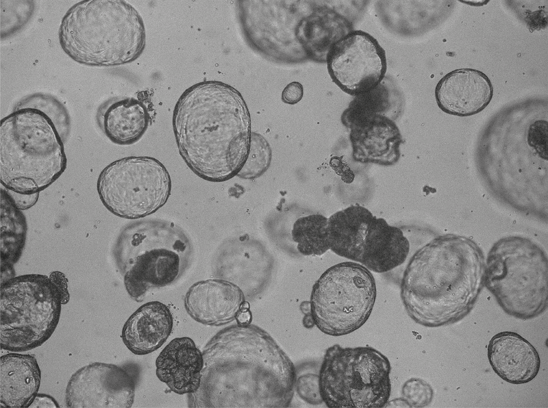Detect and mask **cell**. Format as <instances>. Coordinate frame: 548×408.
<instances>
[{"label":"cell","instance_id":"cell-1","mask_svg":"<svg viewBox=\"0 0 548 408\" xmlns=\"http://www.w3.org/2000/svg\"><path fill=\"white\" fill-rule=\"evenodd\" d=\"M198 389L188 407H288L295 393L296 368L262 328L234 324L216 333L203 351Z\"/></svg>","mask_w":548,"mask_h":408},{"label":"cell","instance_id":"cell-2","mask_svg":"<svg viewBox=\"0 0 548 408\" xmlns=\"http://www.w3.org/2000/svg\"><path fill=\"white\" fill-rule=\"evenodd\" d=\"M173 129L180 155L206 181L232 179L247 157L250 114L242 94L227 84L204 81L186 89L174 108Z\"/></svg>","mask_w":548,"mask_h":408},{"label":"cell","instance_id":"cell-3","mask_svg":"<svg viewBox=\"0 0 548 408\" xmlns=\"http://www.w3.org/2000/svg\"><path fill=\"white\" fill-rule=\"evenodd\" d=\"M485 258L471 239L437 235L410 257L401 281V298L417 324L456 323L475 305L484 286Z\"/></svg>","mask_w":548,"mask_h":408},{"label":"cell","instance_id":"cell-4","mask_svg":"<svg viewBox=\"0 0 548 408\" xmlns=\"http://www.w3.org/2000/svg\"><path fill=\"white\" fill-rule=\"evenodd\" d=\"M477 168L490 193L515 211L547 221L548 153L547 123L487 137Z\"/></svg>","mask_w":548,"mask_h":408},{"label":"cell","instance_id":"cell-5","mask_svg":"<svg viewBox=\"0 0 548 408\" xmlns=\"http://www.w3.org/2000/svg\"><path fill=\"white\" fill-rule=\"evenodd\" d=\"M64 52L88 66L112 67L135 61L146 42L144 22L123 0H84L63 16L58 31Z\"/></svg>","mask_w":548,"mask_h":408},{"label":"cell","instance_id":"cell-6","mask_svg":"<svg viewBox=\"0 0 548 408\" xmlns=\"http://www.w3.org/2000/svg\"><path fill=\"white\" fill-rule=\"evenodd\" d=\"M63 142L51 119L41 110H13L1 120V185L23 194L47 188L66 168Z\"/></svg>","mask_w":548,"mask_h":408},{"label":"cell","instance_id":"cell-7","mask_svg":"<svg viewBox=\"0 0 548 408\" xmlns=\"http://www.w3.org/2000/svg\"><path fill=\"white\" fill-rule=\"evenodd\" d=\"M192 250L190 238L179 225L150 219L125 225L113 255L128 294L140 302L150 289L177 281L191 262Z\"/></svg>","mask_w":548,"mask_h":408},{"label":"cell","instance_id":"cell-8","mask_svg":"<svg viewBox=\"0 0 548 408\" xmlns=\"http://www.w3.org/2000/svg\"><path fill=\"white\" fill-rule=\"evenodd\" d=\"M547 281V253L532 239L504 237L489 251L484 286L508 315L525 320L542 314L548 305Z\"/></svg>","mask_w":548,"mask_h":408},{"label":"cell","instance_id":"cell-9","mask_svg":"<svg viewBox=\"0 0 548 408\" xmlns=\"http://www.w3.org/2000/svg\"><path fill=\"white\" fill-rule=\"evenodd\" d=\"M388 359L366 346H329L319 370L320 393L330 408L384 407L391 392Z\"/></svg>","mask_w":548,"mask_h":408},{"label":"cell","instance_id":"cell-10","mask_svg":"<svg viewBox=\"0 0 548 408\" xmlns=\"http://www.w3.org/2000/svg\"><path fill=\"white\" fill-rule=\"evenodd\" d=\"M1 348L23 352L52 335L59 322L61 296L49 277L29 274L1 283Z\"/></svg>","mask_w":548,"mask_h":408},{"label":"cell","instance_id":"cell-11","mask_svg":"<svg viewBox=\"0 0 548 408\" xmlns=\"http://www.w3.org/2000/svg\"><path fill=\"white\" fill-rule=\"evenodd\" d=\"M376 295L375 278L367 268L353 262L335 264L312 287L310 303L314 325L330 336L349 334L366 322Z\"/></svg>","mask_w":548,"mask_h":408},{"label":"cell","instance_id":"cell-12","mask_svg":"<svg viewBox=\"0 0 548 408\" xmlns=\"http://www.w3.org/2000/svg\"><path fill=\"white\" fill-rule=\"evenodd\" d=\"M99 199L114 215L138 219L153 214L167 201L171 179L166 167L149 156H129L108 164L99 175Z\"/></svg>","mask_w":548,"mask_h":408},{"label":"cell","instance_id":"cell-13","mask_svg":"<svg viewBox=\"0 0 548 408\" xmlns=\"http://www.w3.org/2000/svg\"><path fill=\"white\" fill-rule=\"evenodd\" d=\"M326 63L332 80L343 92L355 97L375 88L387 70L384 49L362 30H353L335 44Z\"/></svg>","mask_w":548,"mask_h":408},{"label":"cell","instance_id":"cell-14","mask_svg":"<svg viewBox=\"0 0 548 408\" xmlns=\"http://www.w3.org/2000/svg\"><path fill=\"white\" fill-rule=\"evenodd\" d=\"M286 1H237V14L248 45L266 58L280 62H292L291 51L299 43L297 25Z\"/></svg>","mask_w":548,"mask_h":408},{"label":"cell","instance_id":"cell-15","mask_svg":"<svg viewBox=\"0 0 548 408\" xmlns=\"http://www.w3.org/2000/svg\"><path fill=\"white\" fill-rule=\"evenodd\" d=\"M136 377L112 364L95 362L70 378L65 403L70 408H129L135 396Z\"/></svg>","mask_w":548,"mask_h":408},{"label":"cell","instance_id":"cell-16","mask_svg":"<svg viewBox=\"0 0 548 408\" xmlns=\"http://www.w3.org/2000/svg\"><path fill=\"white\" fill-rule=\"evenodd\" d=\"M212 268L215 278L236 285L245 300H252L267 285L272 261L265 247L245 234L229 238L219 246Z\"/></svg>","mask_w":548,"mask_h":408},{"label":"cell","instance_id":"cell-17","mask_svg":"<svg viewBox=\"0 0 548 408\" xmlns=\"http://www.w3.org/2000/svg\"><path fill=\"white\" fill-rule=\"evenodd\" d=\"M344 125L350 129L349 140L355 162L389 166L399 161L402 136L389 117L373 114L352 120Z\"/></svg>","mask_w":548,"mask_h":408},{"label":"cell","instance_id":"cell-18","mask_svg":"<svg viewBox=\"0 0 548 408\" xmlns=\"http://www.w3.org/2000/svg\"><path fill=\"white\" fill-rule=\"evenodd\" d=\"M437 235L436 232L425 227L410 239L402 229L373 215L364 239L360 264L375 272L390 271L406 262L411 242H428Z\"/></svg>","mask_w":548,"mask_h":408},{"label":"cell","instance_id":"cell-19","mask_svg":"<svg viewBox=\"0 0 548 408\" xmlns=\"http://www.w3.org/2000/svg\"><path fill=\"white\" fill-rule=\"evenodd\" d=\"M493 96L488 76L476 69L452 71L438 82L435 98L444 112L456 116H470L484 110Z\"/></svg>","mask_w":548,"mask_h":408},{"label":"cell","instance_id":"cell-20","mask_svg":"<svg viewBox=\"0 0 548 408\" xmlns=\"http://www.w3.org/2000/svg\"><path fill=\"white\" fill-rule=\"evenodd\" d=\"M245 301L241 289L223 279H208L192 284L184 297V307L195 321L221 326L234 320Z\"/></svg>","mask_w":548,"mask_h":408},{"label":"cell","instance_id":"cell-21","mask_svg":"<svg viewBox=\"0 0 548 408\" xmlns=\"http://www.w3.org/2000/svg\"><path fill=\"white\" fill-rule=\"evenodd\" d=\"M487 354L495 372L512 384L531 381L540 369V361L536 349L513 331H501L493 335L488 343Z\"/></svg>","mask_w":548,"mask_h":408},{"label":"cell","instance_id":"cell-22","mask_svg":"<svg viewBox=\"0 0 548 408\" xmlns=\"http://www.w3.org/2000/svg\"><path fill=\"white\" fill-rule=\"evenodd\" d=\"M203 366L202 352L188 337H176L161 351L155 361V374L177 394L195 392Z\"/></svg>","mask_w":548,"mask_h":408},{"label":"cell","instance_id":"cell-23","mask_svg":"<svg viewBox=\"0 0 548 408\" xmlns=\"http://www.w3.org/2000/svg\"><path fill=\"white\" fill-rule=\"evenodd\" d=\"M353 30L352 23L342 14L319 7L299 21L295 33L306 58L326 63L331 49Z\"/></svg>","mask_w":548,"mask_h":408},{"label":"cell","instance_id":"cell-24","mask_svg":"<svg viewBox=\"0 0 548 408\" xmlns=\"http://www.w3.org/2000/svg\"><path fill=\"white\" fill-rule=\"evenodd\" d=\"M173 329V316L160 301L141 305L125 322L121 333L125 346L134 354L151 353L166 341Z\"/></svg>","mask_w":548,"mask_h":408},{"label":"cell","instance_id":"cell-25","mask_svg":"<svg viewBox=\"0 0 548 408\" xmlns=\"http://www.w3.org/2000/svg\"><path fill=\"white\" fill-rule=\"evenodd\" d=\"M41 372L34 355L11 353L1 357L0 406L29 407L38 394Z\"/></svg>","mask_w":548,"mask_h":408},{"label":"cell","instance_id":"cell-26","mask_svg":"<svg viewBox=\"0 0 548 408\" xmlns=\"http://www.w3.org/2000/svg\"><path fill=\"white\" fill-rule=\"evenodd\" d=\"M150 116L145 105L133 97L110 102L101 112L99 125L106 137L118 145L138 142L149 125Z\"/></svg>","mask_w":548,"mask_h":408},{"label":"cell","instance_id":"cell-27","mask_svg":"<svg viewBox=\"0 0 548 408\" xmlns=\"http://www.w3.org/2000/svg\"><path fill=\"white\" fill-rule=\"evenodd\" d=\"M373 214L360 205H351L328 218L327 227L329 250L360 263L364 237Z\"/></svg>","mask_w":548,"mask_h":408},{"label":"cell","instance_id":"cell-28","mask_svg":"<svg viewBox=\"0 0 548 408\" xmlns=\"http://www.w3.org/2000/svg\"><path fill=\"white\" fill-rule=\"evenodd\" d=\"M1 283H2L15 277L13 267L22 255L27 227L24 214L14 205L6 190L1 188Z\"/></svg>","mask_w":548,"mask_h":408},{"label":"cell","instance_id":"cell-29","mask_svg":"<svg viewBox=\"0 0 548 408\" xmlns=\"http://www.w3.org/2000/svg\"><path fill=\"white\" fill-rule=\"evenodd\" d=\"M328 218L321 214L299 218L291 230L292 240L303 255H321L329 250L327 241Z\"/></svg>","mask_w":548,"mask_h":408},{"label":"cell","instance_id":"cell-30","mask_svg":"<svg viewBox=\"0 0 548 408\" xmlns=\"http://www.w3.org/2000/svg\"><path fill=\"white\" fill-rule=\"evenodd\" d=\"M389 105L388 91L380 83L373 90L356 97L342 114V123L373 114L384 115Z\"/></svg>","mask_w":548,"mask_h":408},{"label":"cell","instance_id":"cell-31","mask_svg":"<svg viewBox=\"0 0 548 408\" xmlns=\"http://www.w3.org/2000/svg\"><path fill=\"white\" fill-rule=\"evenodd\" d=\"M32 107L46 114L53 121L63 142L70 129V117L65 107L54 97L43 93H35L21 99L13 110Z\"/></svg>","mask_w":548,"mask_h":408},{"label":"cell","instance_id":"cell-32","mask_svg":"<svg viewBox=\"0 0 548 408\" xmlns=\"http://www.w3.org/2000/svg\"><path fill=\"white\" fill-rule=\"evenodd\" d=\"M271 146L266 140L262 135L251 132L247 157L236 176L245 179L262 176L271 164Z\"/></svg>","mask_w":548,"mask_h":408},{"label":"cell","instance_id":"cell-33","mask_svg":"<svg viewBox=\"0 0 548 408\" xmlns=\"http://www.w3.org/2000/svg\"><path fill=\"white\" fill-rule=\"evenodd\" d=\"M401 395L410 407H425L432 401L434 390L423 379L411 378L403 383Z\"/></svg>","mask_w":548,"mask_h":408},{"label":"cell","instance_id":"cell-34","mask_svg":"<svg viewBox=\"0 0 548 408\" xmlns=\"http://www.w3.org/2000/svg\"><path fill=\"white\" fill-rule=\"evenodd\" d=\"M295 391L303 401L310 405H319L323 403L320 393L319 372L297 374Z\"/></svg>","mask_w":548,"mask_h":408},{"label":"cell","instance_id":"cell-35","mask_svg":"<svg viewBox=\"0 0 548 408\" xmlns=\"http://www.w3.org/2000/svg\"><path fill=\"white\" fill-rule=\"evenodd\" d=\"M303 96V87L298 81L288 84L282 92V100L289 105H295L299 102Z\"/></svg>","mask_w":548,"mask_h":408},{"label":"cell","instance_id":"cell-36","mask_svg":"<svg viewBox=\"0 0 548 408\" xmlns=\"http://www.w3.org/2000/svg\"><path fill=\"white\" fill-rule=\"evenodd\" d=\"M6 191L11 197L14 205L21 210L29 209L34 205L39 197V193L23 194L8 190H6Z\"/></svg>","mask_w":548,"mask_h":408},{"label":"cell","instance_id":"cell-37","mask_svg":"<svg viewBox=\"0 0 548 408\" xmlns=\"http://www.w3.org/2000/svg\"><path fill=\"white\" fill-rule=\"evenodd\" d=\"M49 277L59 290L62 304H66L69 301L70 294L68 290L67 279L64 275L55 271L52 272Z\"/></svg>","mask_w":548,"mask_h":408},{"label":"cell","instance_id":"cell-38","mask_svg":"<svg viewBox=\"0 0 548 408\" xmlns=\"http://www.w3.org/2000/svg\"><path fill=\"white\" fill-rule=\"evenodd\" d=\"M29 407L55 408L60 407V405L52 396L45 394H38Z\"/></svg>","mask_w":548,"mask_h":408},{"label":"cell","instance_id":"cell-39","mask_svg":"<svg viewBox=\"0 0 548 408\" xmlns=\"http://www.w3.org/2000/svg\"><path fill=\"white\" fill-rule=\"evenodd\" d=\"M237 323L240 324H250L252 320V315L249 310V304L246 301L242 304L240 310L236 318Z\"/></svg>","mask_w":548,"mask_h":408},{"label":"cell","instance_id":"cell-40","mask_svg":"<svg viewBox=\"0 0 548 408\" xmlns=\"http://www.w3.org/2000/svg\"><path fill=\"white\" fill-rule=\"evenodd\" d=\"M384 407H410L408 403L403 398L388 401Z\"/></svg>","mask_w":548,"mask_h":408},{"label":"cell","instance_id":"cell-41","mask_svg":"<svg viewBox=\"0 0 548 408\" xmlns=\"http://www.w3.org/2000/svg\"><path fill=\"white\" fill-rule=\"evenodd\" d=\"M303 324L307 329H311L315 326L310 313L304 314Z\"/></svg>","mask_w":548,"mask_h":408},{"label":"cell","instance_id":"cell-42","mask_svg":"<svg viewBox=\"0 0 548 408\" xmlns=\"http://www.w3.org/2000/svg\"><path fill=\"white\" fill-rule=\"evenodd\" d=\"M299 309L303 315L310 313V301H303L299 306Z\"/></svg>","mask_w":548,"mask_h":408}]
</instances>
